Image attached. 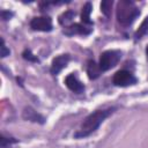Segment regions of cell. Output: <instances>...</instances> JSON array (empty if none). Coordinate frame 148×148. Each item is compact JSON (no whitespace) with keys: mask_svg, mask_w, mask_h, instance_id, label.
<instances>
[{"mask_svg":"<svg viewBox=\"0 0 148 148\" xmlns=\"http://www.w3.org/2000/svg\"><path fill=\"white\" fill-rule=\"evenodd\" d=\"M120 59H121V52L120 51H118V50L104 51L101 54V58H99V64H98L99 69L102 72L109 71L112 67H114Z\"/></svg>","mask_w":148,"mask_h":148,"instance_id":"3957f363","label":"cell"},{"mask_svg":"<svg viewBox=\"0 0 148 148\" xmlns=\"http://www.w3.org/2000/svg\"><path fill=\"white\" fill-rule=\"evenodd\" d=\"M90 13H91V3L88 1L83 5L82 12H81V20L84 24H91L90 21Z\"/></svg>","mask_w":148,"mask_h":148,"instance_id":"8fae6325","label":"cell"},{"mask_svg":"<svg viewBox=\"0 0 148 148\" xmlns=\"http://www.w3.org/2000/svg\"><path fill=\"white\" fill-rule=\"evenodd\" d=\"M117 21L124 25L128 27L133 23V21L136 18V16L140 14L139 9L135 7L133 1L130 0H120L117 5Z\"/></svg>","mask_w":148,"mask_h":148,"instance_id":"7a4b0ae2","label":"cell"},{"mask_svg":"<svg viewBox=\"0 0 148 148\" xmlns=\"http://www.w3.org/2000/svg\"><path fill=\"white\" fill-rule=\"evenodd\" d=\"M112 5H113V1H112V0H104V1L101 2V12H102L106 17H109L110 14H111Z\"/></svg>","mask_w":148,"mask_h":148,"instance_id":"4fadbf2b","label":"cell"},{"mask_svg":"<svg viewBox=\"0 0 148 148\" xmlns=\"http://www.w3.org/2000/svg\"><path fill=\"white\" fill-rule=\"evenodd\" d=\"M13 15V13H9V12H5V10H2L1 12V17L3 18V20H8L10 16Z\"/></svg>","mask_w":148,"mask_h":148,"instance_id":"ac0fdd59","label":"cell"},{"mask_svg":"<svg viewBox=\"0 0 148 148\" xmlns=\"http://www.w3.org/2000/svg\"><path fill=\"white\" fill-rule=\"evenodd\" d=\"M14 142H16V140H14L13 138H5L3 135L1 136V146H2V148H5L7 143H14Z\"/></svg>","mask_w":148,"mask_h":148,"instance_id":"e0dca14e","label":"cell"},{"mask_svg":"<svg viewBox=\"0 0 148 148\" xmlns=\"http://www.w3.org/2000/svg\"><path fill=\"white\" fill-rule=\"evenodd\" d=\"M30 28L36 31H51L52 30V20L49 16L34 17L30 21Z\"/></svg>","mask_w":148,"mask_h":148,"instance_id":"5b68a950","label":"cell"},{"mask_svg":"<svg viewBox=\"0 0 148 148\" xmlns=\"http://www.w3.org/2000/svg\"><path fill=\"white\" fill-rule=\"evenodd\" d=\"M113 84L118 86V87H128L131 84H134L136 82V79L134 77V75L126 69H120L118 72L114 73L113 75Z\"/></svg>","mask_w":148,"mask_h":148,"instance_id":"277c9868","label":"cell"},{"mask_svg":"<svg viewBox=\"0 0 148 148\" xmlns=\"http://www.w3.org/2000/svg\"><path fill=\"white\" fill-rule=\"evenodd\" d=\"M22 117L25 120L32 121V123H38V124H44L45 119L42 114H39L35 109H32L31 106H25L22 111Z\"/></svg>","mask_w":148,"mask_h":148,"instance_id":"52a82bcc","label":"cell"},{"mask_svg":"<svg viewBox=\"0 0 148 148\" xmlns=\"http://www.w3.org/2000/svg\"><path fill=\"white\" fill-rule=\"evenodd\" d=\"M68 61H69V56L68 54H60V56L56 57L52 60V64H51V69H50L51 73L57 75L64 67H66Z\"/></svg>","mask_w":148,"mask_h":148,"instance_id":"8992f818","label":"cell"},{"mask_svg":"<svg viewBox=\"0 0 148 148\" xmlns=\"http://www.w3.org/2000/svg\"><path fill=\"white\" fill-rule=\"evenodd\" d=\"M22 57H23L25 60H28V61H32V62H38V61H39V60H38V58H37V57H35V56L31 53V51H30L29 49H25V50L23 51Z\"/></svg>","mask_w":148,"mask_h":148,"instance_id":"9a60e30c","label":"cell"},{"mask_svg":"<svg viewBox=\"0 0 148 148\" xmlns=\"http://www.w3.org/2000/svg\"><path fill=\"white\" fill-rule=\"evenodd\" d=\"M113 111H114V108H109L105 110H97V111L90 113L83 120L80 132L75 133L74 136L75 138H83V136L90 135L92 132H95L99 127V125L105 120V118H108Z\"/></svg>","mask_w":148,"mask_h":148,"instance_id":"6da1fadb","label":"cell"},{"mask_svg":"<svg viewBox=\"0 0 148 148\" xmlns=\"http://www.w3.org/2000/svg\"><path fill=\"white\" fill-rule=\"evenodd\" d=\"M146 54H147V58H148V45H147V47H146Z\"/></svg>","mask_w":148,"mask_h":148,"instance_id":"d6986e66","label":"cell"},{"mask_svg":"<svg viewBox=\"0 0 148 148\" xmlns=\"http://www.w3.org/2000/svg\"><path fill=\"white\" fill-rule=\"evenodd\" d=\"M91 32V29H88L87 27L80 24V23H74L71 24L69 27H67L64 30V34L68 35V36H73V35H88Z\"/></svg>","mask_w":148,"mask_h":148,"instance_id":"9c48e42d","label":"cell"},{"mask_svg":"<svg viewBox=\"0 0 148 148\" xmlns=\"http://www.w3.org/2000/svg\"><path fill=\"white\" fill-rule=\"evenodd\" d=\"M74 16H75V12H73V10H66V12H64V13L59 16V23H60L61 25H65L66 23L71 22Z\"/></svg>","mask_w":148,"mask_h":148,"instance_id":"7c38bea8","label":"cell"},{"mask_svg":"<svg viewBox=\"0 0 148 148\" xmlns=\"http://www.w3.org/2000/svg\"><path fill=\"white\" fill-rule=\"evenodd\" d=\"M1 58H5V57H7L8 54H9V50L6 47V44H5V39L3 38H1Z\"/></svg>","mask_w":148,"mask_h":148,"instance_id":"2e32d148","label":"cell"},{"mask_svg":"<svg viewBox=\"0 0 148 148\" xmlns=\"http://www.w3.org/2000/svg\"><path fill=\"white\" fill-rule=\"evenodd\" d=\"M65 83H66L67 88H68L69 90L74 91V92H77V94H79V92H82V91L84 90V86L77 80V77H76L73 73L66 76Z\"/></svg>","mask_w":148,"mask_h":148,"instance_id":"ba28073f","label":"cell"},{"mask_svg":"<svg viewBox=\"0 0 148 148\" xmlns=\"http://www.w3.org/2000/svg\"><path fill=\"white\" fill-rule=\"evenodd\" d=\"M147 32H148V16L142 21L141 25L139 27L138 31L135 32V38H136V39H138V38H141V37L145 36Z\"/></svg>","mask_w":148,"mask_h":148,"instance_id":"5bb4252c","label":"cell"},{"mask_svg":"<svg viewBox=\"0 0 148 148\" xmlns=\"http://www.w3.org/2000/svg\"><path fill=\"white\" fill-rule=\"evenodd\" d=\"M102 71L99 69V66L96 65V62L94 60H89L88 61V65H87V73H88V76L90 80H95L99 76V73Z\"/></svg>","mask_w":148,"mask_h":148,"instance_id":"30bf717a","label":"cell"}]
</instances>
